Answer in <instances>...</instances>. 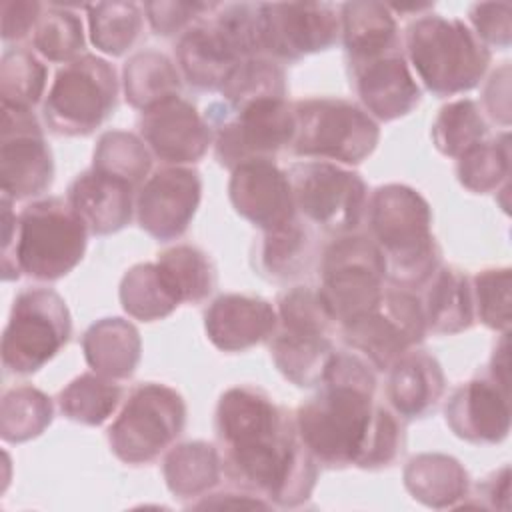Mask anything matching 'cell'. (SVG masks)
I'll return each mask as SVG.
<instances>
[{
  "mask_svg": "<svg viewBox=\"0 0 512 512\" xmlns=\"http://www.w3.org/2000/svg\"><path fill=\"white\" fill-rule=\"evenodd\" d=\"M118 296L128 316L142 322L162 320L182 304L156 262L132 266L122 276Z\"/></svg>",
  "mask_w": 512,
  "mask_h": 512,
  "instance_id": "cell-33",
  "label": "cell"
},
{
  "mask_svg": "<svg viewBox=\"0 0 512 512\" xmlns=\"http://www.w3.org/2000/svg\"><path fill=\"white\" fill-rule=\"evenodd\" d=\"M488 136L486 118L478 102L460 98L442 106L432 124V142L448 158H460Z\"/></svg>",
  "mask_w": 512,
  "mask_h": 512,
  "instance_id": "cell-38",
  "label": "cell"
},
{
  "mask_svg": "<svg viewBox=\"0 0 512 512\" xmlns=\"http://www.w3.org/2000/svg\"><path fill=\"white\" fill-rule=\"evenodd\" d=\"M92 168L124 178L140 190L152 168V152L140 136L126 130H108L96 142Z\"/></svg>",
  "mask_w": 512,
  "mask_h": 512,
  "instance_id": "cell-40",
  "label": "cell"
},
{
  "mask_svg": "<svg viewBox=\"0 0 512 512\" xmlns=\"http://www.w3.org/2000/svg\"><path fill=\"white\" fill-rule=\"evenodd\" d=\"M406 62L434 96L468 92L484 78L492 54L458 18L420 14L404 32Z\"/></svg>",
  "mask_w": 512,
  "mask_h": 512,
  "instance_id": "cell-5",
  "label": "cell"
},
{
  "mask_svg": "<svg viewBox=\"0 0 512 512\" xmlns=\"http://www.w3.org/2000/svg\"><path fill=\"white\" fill-rule=\"evenodd\" d=\"M84 360L92 372L110 380L130 378L142 356L138 328L124 318H102L82 334Z\"/></svg>",
  "mask_w": 512,
  "mask_h": 512,
  "instance_id": "cell-28",
  "label": "cell"
},
{
  "mask_svg": "<svg viewBox=\"0 0 512 512\" xmlns=\"http://www.w3.org/2000/svg\"><path fill=\"white\" fill-rule=\"evenodd\" d=\"M122 394L124 390L116 380L96 372H84L60 390L58 408L72 422L100 426L114 414Z\"/></svg>",
  "mask_w": 512,
  "mask_h": 512,
  "instance_id": "cell-34",
  "label": "cell"
},
{
  "mask_svg": "<svg viewBox=\"0 0 512 512\" xmlns=\"http://www.w3.org/2000/svg\"><path fill=\"white\" fill-rule=\"evenodd\" d=\"M470 30L484 46L506 50L512 42V6L508 2H478L468 12Z\"/></svg>",
  "mask_w": 512,
  "mask_h": 512,
  "instance_id": "cell-46",
  "label": "cell"
},
{
  "mask_svg": "<svg viewBox=\"0 0 512 512\" xmlns=\"http://www.w3.org/2000/svg\"><path fill=\"white\" fill-rule=\"evenodd\" d=\"M484 110L490 120L510 126V64L504 62L496 72L490 74L484 90H482Z\"/></svg>",
  "mask_w": 512,
  "mask_h": 512,
  "instance_id": "cell-48",
  "label": "cell"
},
{
  "mask_svg": "<svg viewBox=\"0 0 512 512\" xmlns=\"http://www.w3.org/2000/svg\"><path fill=\"white\" fill-rule=\"evenodd\" d=\"M340 328L346 346L378 372H388L428 332L420 298L414 290L398 286L384 288L380 302L372 310Z\"/></svg>",
  "mask_w": 512,
  "mask_h": 512,
  "instance_id": "cell-14",
  "label": "cell"
},
{
  "mask_svg": "<svg viewBox=\"0 0 512 512\" xmlns=\"http://www.w3.org/2000/svg\"><path fill=\"white\" fill-rule=\"evenodd\" d=\"M446 424L470 444H498L510 432V384L488 372L460 384L448 398Z\"/></svg>",
  "mask_w": 512,
  "mask_h": 512,
  "instance_id": "cell-19",
  "label": "cell"
},
{
  "mask_svg": "<svg viewBox=\"0 0 512 512\" xmlns=\"http://www.w3.org/2000/svg\"><path fill=\"white\" fill-rule=\"evenodd\" d=\"M316 250V238L310 224L296 216L276 230L262 232V238L252 252V266L262 278L286 284L312 270Z\"/></svg>",
  "mask_w": 512,
  "mask_h": 512,
  "instance_id": "cell-26",
  "label": "cell"
},
{
  "mask_svg": "<svg viewBox=\"0 0 512 512\" xmlns=\"http://www.w3.org/2000/svg\"><path fill=\"white\" fill-rule=\"evenodd\" d=\"M222 102L238 108L256 100L286 98V76L282 66L268 56L242 60L220 90Z\"/></svg>",
  "mask_w": 512,
  "mask_h": 512,
  "instance_id": "cell-41",
  "label": "cell"
},
{
  "mask_svg": "<svg viewBox=\"0 0 512 512\" xmlns=\"http://www.w3.org/2000/svg\"><path fill=\"white\" fill-rule=\"evenodd\" d=\"M42 14V4L34 0L2 2V40L20 42L32 36Z\"/></svg>",
  "mask_w": 512,
  "mask_h": 512,
  "instance_id": "cell-47",
  "label": "cell"
},
{
  "mask_svg": "<svg viewBox=\"0 0 512 512\" xmlns=\"http://www.w3.org/2000/svg\"><path fill=\"white\" fill-rule=\"evenodd\" d=\"M46 66L28 50H6L0 64L2 106L32 110L44 96Z\"/></svg>",
  "mask_w": 512,
  "mask_h": 512,
  "instance_id": "cell-42",
  "label": "cell"
},
{
  "mask_svg": "<svg viewBox=\"0 0 512 512\" xmlns=\"http://www.w3.org/2000/svg\"><path fill=\"white\" fill-rule=\"evenodd\" d=\"M296 214L322 232H354L368 206V190L358 172L340 164L308 160L288 170Z\"/></svg>",
  "mask_w": 512,
  "mask_h": 512,
  "instance_id": "cell-13",
  "label": "cell"
},
{
  "mask_svg": "<svg viewBox=\"0 0 512 512\" xmlns=\"http://www.w3.org/2000/svg\"><path fill=\"white\" fill-rule=\"evenodd\" d=\"M460 184L474 194H488L508 182L510 176V134L486 138L456 158Z\"/></svg>",
  "mask_w": 512,
  "mask_h": 512,
  "instance_id": "cell-39",
  "label": "cell"
},
{
  "mask_svg": "<svg viewBox=\"0 0 512 512\" xmlns=\"http://www.w3.org/2000/svg\"><path fill=\"white\" fill-rule=\"evenodd\" d=\"M208 14L178 38L176 62L180 76L192 88L220 92L242 58L214 26Z\"/></svg>",
  "mask_w": 512,
  "mask_h": 512,
  "instance_id": "cell-24",
  "label": "cell"
},
{
  "mask_svg": "<svg viewBox=\"0 0 512 512\" xmlns=\"http://www.w3.org/2000/svg\"><path fill=\"white\" fill-rule=\"evenodd\" d=\"M88 228L64 198L36 200L20 214L2 196V278L54 282L84 258Z\"/></svg>",
  "mask_w": 512,
  "mask_h": 512,
  "instance_id": "cell-3",
  "label": "cell"
},
{
  "mask_svg": "<svg viewBox=\"0 0 512 512\" xmlns=\"http://www.w3.org/2000/svg\"><path fill=\"white\" fill-rule=\"evenodd\" d=\"M216 4L210 2H146L144 12L154 34L170 38L182 36L190 26L202 20Z\"/></svg>",
  "mask_w": 512,
  "mask_h": 512,
  "instance_id": "cell-45",
  "label": "cell"
},
{
  "mask_svg": "<svg viewBox=\"0 0 512 512\" xmlns=\"http://www.w3.org/2000/svg\"><path fill=\"white\" fill-rule=\"evenodd\" d=\"M156 264L176 290L180 302L200 304L216 288V268L206 252L190 244H176L158 254Z\"/></svg>",
  "mask_w": 512,
  "mask_h": 512,
  "instance_id": "cell-36",
  "label": "cell"
},
{
  "mask_svg": "<svg viewBox=\"0 0 512 512\" xmlns=\"http://www.w3.org/2000/svg\"><path fill=\"white\" fill-rule=\"evenodd\" d=\"M474 316L490 330H510V268H486L470 280Z\"/></svg>",
  "mask_w": 512,
  "mask_h": 512,
  "instance_id": "cell-44",
  "label": "cell"
},
{
  "mask_svg": "<svg viewBox=\"0 0 512 512\" xmlns=\"http://www.w3.org/2000/svg\"><path fill=\"white\" fill-rule=\"evenodd\" d=\"M222 472L272 506L310 500L318 462L298 438L294 418L256 386L228 388L214 412Z\"/></svg>",
  "mask_w": 512,
  "mask_h": 512,
  "instance_id": "cell-1",
  "label": "cell"
},
{
  "mask_svg": "<svg viewBox=\"0 0 512 512\" xmlns=\"http://www.w3.org/2000/svg\"><path fill=\"white\" fill-rule=\"evenodd\" d=\"M478 498H482V506L508 510L510 508V468L502 466L500 470L486 476L478 486Z\"/></svg>",
  "mask_w": 512,
  "mask_h": 512,
  "instance_id": "cell-49",
  "label": "cell"
},
{
  "mask_svg": "<svg viewBox=\"0 0 512 512\" xmlns=\"http://www.w3.org/2000/svg\"><path fill=\"white\" fill-rule=\"evenodd\" d=\"M420 298L426 330L432 334H458L472 326L474 304L470 278L454 266H438L422 286Z\"/></svg>",
  "mask_w": 512,
  "mask_h": 512,
  "instance_id": "cell-30",
  "label": "cell"
},
{
  "mask_svg": "<svg viewBox=\"0 0 512 512\" xmlns=\"http://www.w3.org/2000/svg\"><path fill=\"white\" fill-rule=\"evenodd\" d=\"M134 192L124 178L90 168L70 182L66 200L90 234L108 236L130 224L136 212Z\"/></svg>",
  "mask_w": 512,
  "mask_h": 512,
  "instance_id": "cell-23",
  "label": "cell"
},
{
  "mask_svg": "<svg viewBox=\"0 0 512 512\" xmlns=\"http://www.w3.org/2000/svg\"><path fill=\"white\" fill-rule=\"evenodd\" d=\"M348 74L362 108L374 120L402 118L420 102V86L402 50L348 66Z\"/></svg>",
  "mask_w": 512,
  "mask_h": 512,
  "instance_id": "cell-21",
  "label": "cell"
},
{
  "mask_svg": "<svg viewBox=\"0 0 512 512\" xmlns=\"http://www.w3.org/2000/svg\"><path fill=\"white\" fill-rule=\"evenodd\" d=\"M72 318L64 298L52 288L22 290L2 334V366L12 374H34L70 340Z\"/></svg>",
  "mask_w": 512,
  "mask_h": 512,
  "instance_id": "cell-12",
  "label": "cell"
},
{
  "mask_svg": "<svg viewBox=\"0 0 512 512\" xmlns=\"http://www.w3.org/2000/svg\"><path fill=\"white\" fill-rule=\"evenodd\" d=\"M276 326V306L252 294H222L204 312L206 336L222 352H244L270 340Z\"/></svg>",
  "mask_w": 512,
  "mask_h": 512,
  "instance_id": "cell-22",
  "label": "cell"
},
{
  "mask_svg": "<svg viewBox=\"0 0 512 512\" xmlns=\"http://www.w3.org/2000/svg\"><path fill=\"white\" fill-rule=\"evenodd\" d=\"M138 132L152 156L168 166L202 160L214 142V132L196 106L180 96L168 98L142 112Z\"/></svg>",
  "mask_w": 512,
  "mask_h": 512,
  "instance_id": "cell-18",
  "label": "cell"
},
{
  "mask_svg": "<svg viewBox=\"0 0 512 512\" xmlns=\"http://www.w3.org/2000/svg\"><path fill=\"white\" fill-rule=\"evenodd\" d=\"M340 36L348 66L400 50L398 24L388 4L346 2L340 6Z\"/></svg>",
  "mask_w": 512,
  "mask_h": 512,
  "instance_id": "cell-27",
  "label": "cell"
},
{
  "mask_svg": "<svg viewBox=\"0 0 512 512\" xmlns=\"http://www.w3.org/2000/svg\"><path fill=\"white\" fill-rule=\"evenodd\" d=\"M116 98L114 66L100 56L82 54L56 72L42 114L54 134L88 136L114 112Z\"/></svg>",
  "mask_w": 512,
  "mask_h": 512,
  "instance_id": "cell-10",
  "label": "cell"
},
{
  "mask_svg": "<svg viewBox=\"0 0 512 512\" xmlns=\"http://www.w3.org/2000/svg\"><path fill=\"white\" fill-rule=\"evenodd\" d=\"M90 42L108 56H122L140 38L144 16L136 2H98L86 6Z\"/></svg>",
  "mask_w": 512,
  "mask_h": 512,
  "instance_id": "cell-35",
  "label": "cell"
},
{
  "mask_svg": "<svg viewBox=\"0 0 512 512\" xmlns=\"http://www.w3.org/2000/svg\"><path fill=\"white\" fill-rule=\"evenodd\" d=\"M32 44L50 62L68 64L76 60L86 44L80 16L68 8H48L32 32Z\"/></svg>",
  "mask_w": 512,
  "mask_h": 512,
  "instance_id": "cell-43",
  "label": "cell"
},
{
  "mask_svg": "<svg viewBox=\"0 0 512 512\" xmlns=\"http://www.w3.org/2000/svg\"><path fill=\"white\" fill-rule=\"evenodd\" d=\"M192 508H208V506H250V508H272V504L252 492H220V494H206L200 502H192Z\"/></svg>",
  "mask_w": 512,
  "mask_h": 512,
  "instance_id": "cell-50",
  "label": "cell"
},
{
  "mask_svg": "<svg viewBox=\"0 0 512 512\" xmlns=\"http://www.w3.org/2000/svg\"><path fill=\"white\" fill-rule=\"evenodd\" d=\"M202 198L200 174L188 166H164L154 170L136 194V218L140 228L160 242L180 238Z\"/></svg>",
  "mask_w": 512,
  "mask_h": 512,
  "instance_id": "cell-17",
  "label": "cell"
},
{
  "mask_svg": "<svg viewBox=\"0 0 512 512\" xmlns=\"http://www.w3.org/2000/svg\"><path fill=\"white\" fill-rule=\"evenodd\" d=\"M162 474L176 498H202L222 478L220 450L204 440L182 442L166 454Z\"/></svg>",
  "mask_w": 512,
  "mask_h": 512,
  "instance_id": "cell-31",
  "label": "cell"
},
{
  "mask_svg": "<svg viewBox=\"0 0 512 512\" xmlns=\"http://www.w3.org/2000/svg\"><path fill=\"white\" fill-rule=\"evenodd\" d=\"M182 76L178 66L158 50H142L130 56L122 70L126 102L144 112L168 98L180 96Z\"/></svg>",
  "mask_w": 512,
  "mask_h": 512,
  "instance_id": "cell-32",
  "label": "cell"
},
{
  "mask_svg": "<svg viewBox=\"0 0 512 512\" xmlns=\"http://www.w3.org/2000/svg\"><path fill=\"white\" fill-rule=\"evenodd\" d=\"M404 486L414 500L428 508H454L470 490L466 468L448 454L424 452L408 460Z\"/></svg>",
  "mask_w": 512,
  "mask_h": 512,
  "instance_id": "cell-29",
  "label": "cell"
},
{
  "mask_svg": "<svg viewBox=\"0 0 512 512\" xmlns=\"http://www.w3.org/2000/svg\"><path fill=\"white\" fill-rule=\"evenodd\" d=\"M276 312L278 326L270 336V356L278 372L300 388L318 386L336 352L330 338L336 322L318 288H286L276 300Z\"/></svg>",
  "mask_w": 512,
  "mask_h": 512,
  "instance_id": "cell-6",
  "label": "cell"
},
{
  "mask_svg": "<svg viewBox=\"0 0 512 512\" xmlns=\"http://www.w3.org/2000/svg\"><path fill=\"white\" fill-rule=\"evenodd\" d=\"M52 400L34 386H16L4 392L0 404V436L22 444L40 436L52 422Z\"/></svg>",
  "mask_w": 512,
  "mask_h": 512,
  "instance_id": "cell-37",
  "label": "cell"
},
{
  "mask_svg": "<svg viewBox=\"0 0 512 512\" xmlns=\"http://www.w3.org/2000/svg\"><path fill=\"white\" fill-rule=\"evenodd\" d=\"M186 426V402L160 382L138 384L108 428L110 450L124 464L140 466L164 454Z\"/></svg>",
  "mask_w": 512,
  "mask_h": 512,
  "instance_id": "cell-11",
  "label": "cell"
},
{
  "mask_svg": "<svg viewBox=\"0 0 512 512\" xmlns=\"http://www.w3.org/2000/svg\"><path fill=\"white\" fill-rule=\"evenodd\" d=\"M318 392L298 406L294 426L318 466L380 470L400 456L398 418L374 402L376 372L354 350H336Z\"/></svg>",
  "mask_w": 512,
  "mask_h": 512,
  "instance_id": "cell-2",
  "label": "cell"
},
{
  "mask_svg": "<svg viewBox=\"0 0 512 512\" xmlns=\"http://www.w3.org/2000/svg\"><path fill=\"white\" fill-rule=\"evenodd\" d=\"M214 132L216 160L234 170L246 162L274 160L284 148H290L296 118L294 104L286 98L256 100L238 108L214 102L204 112Z\"/></svg>",
  "mask_w": 512,
  "mask_h": 512,
  "instance_id": "cell-8",
  "label": "cell"
},
{
  "mask_svg": "<svg viewBox=\"0 0 512 512\" xmlns=\"http://www.w3.org/2000/svg\"><path fill=\"white\" fill-rule=\"evenodd\" d=\"M370 238L386 262V280L398 288H422L440 266L426 198L406 184L378 186L368 198Z\"/></svg>",
  "mask_w": 512,
  "mask_h": 512,
  "instance_id": "cell-4",
  "label": "cell"
},
{
  "mask_svg": "<svg viewBox=\"0 0 512 512\" xmlns=\"http://www.w3.org/2000/svg\"><path fill=\"white\" fill-rule=\"evenodd\" d=\"M54 160L32 110L2 106L0 182L2 196L26 200L52 186Z\"/></svg>",
  "mask_w": 512,
  "mask_h": 512,
  "instance_id": "cell-15",
  "label": "cell"
},
{
  "mask_svg": "<svg viewBox=\"0 0 512 512\" xmlns=\"http://www.w3.org/2000/svg\"><path fill=\"white\" fill-rule=\"evenodd\" d=\"M294 118L290 150L302 158L354 166L366 160L380 140L378 122L362 106L342 98L298 100Z\"/></svg>",
  "mask_w": 512,
  "mask_h": 512,
  "instance_id": "cell-7",
  "label": "cell"
},
{
  "mask_svg": "<svg viewBox=\"0 0 512 512\" xmlns=\"http://www.w3.org/2000/svg\"><path fill=\"white\" fill-rule=\"evenodd\" d=\"M444 390V370L426 350H408L388 370L386 396L402 420H418L434 412Z\"/></svg>",
  "mask_w": 512,
  "mask_h": 512,
  "instance_id": "cell-25",
  "label": "cell"
},
{
  "mask_svg": "<svg viewBox=\"0 0 512 512\" xmlns=\"http://www.w3.org/2000/svg\"><path fill=\"white\" fill-rule=\"evenodd\" d=\"M386 282V262L376 242L358 232L336 236L320 258L318 294L338 326L372 310Z\"/></svg>",
  "mask_w": 512,
  "mask_h": 512,
  "instance_id": "cell-9",
  "label": "cell"
},
{
  "mask_svg": "<svg viewBox=\"0 0 512 512\" xmlns=\"http://www.w3.org/2000/svg\"><path fill=\"white\" fill-rule=\"evenodd\" d=\"M260 18L262 52L272 60L296 62L340 38V10L328 2L260 4Z\"/></svg>",
  "mask_w": 512,
  "mask_h": 512,
  "instance_id": "cell-16",
  "label": "cell"
},
{
  "mask_svg": "<svg viewBox=\"0 0 512 512\" xmlns=\"http://www.w3.org/2000/svg\"><path fill=\"white\" fill-rule=\"evenodd\" d=\"M230 172L228 196L234 210L262 232L276 230L298 216L288 174L274 160L246 162Z\"/></svg>",
  "mask_w": 512,
  "mask_h": 512,
  "instance_id": "cell-20",
  "label": "cell"
}]
</instances>
